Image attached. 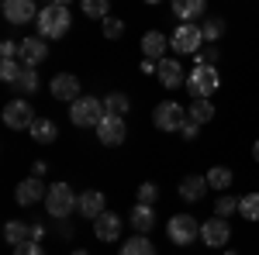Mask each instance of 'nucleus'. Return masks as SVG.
Masks as SVG:
<instances>
[{
    "instance_id": "nucleus-14",
    "label": "nucleus",
    "mask_w": 259,
    "mask_h": 255,
    "mask_svg": "<svg viewBox=\"0 0 259 255\" xmlns=\"http://www.w3.org/2000/svg\"><path fill=\"white\" fill-rule=\"evenodd\" d=\"M49 90H52V97L56 100H66V104H73V100H80V79L73 76V73H59V76L49 83Z\"/></svg>"
},
{
    "instance_id": "nucleus-17",
    "label": "nucleus",
    "mask_w": 259,
    "mask_h": 255,
    "mask_svg": "<svg viewBox=\"0 0 259 255\" xmlns=\"http://www.w3.org/2000/svg\"><path fill=\"white\" fill-rule=\"evenodd\" d=\"M121 217L114 214V211H104V214L94 221V235H97V241H118L121 238Z\"/></svg>"
},
{
    "instance_id": "nucleus-5",
    "label": "nucleus",
    "mask_w": 259,
    "mask_h": 255,
    "mask_svg": "<svg viewBox=\"0 0 259 255\" xmlns=\"http://www.w3.org/2000/svg\"><path fill=\"white\" fill-rule=\"evenodd\" d=\"M169 48H173L177 56H197L200 48H204V31H200V24H180L177 31L169 35Z\"/></svg>"
},
{
    "instance_id": "nucleus-41",
    "label": "nucleus",
    "mask_w": 259,
    "mask_h": 255,
    "mask_svg": "<svg viewBox=\"0 0 259 255\" xmlns=\"http://www.w3.org/2000/svg\"><path fill=\"white\" fill-rule=\"evenodd\" d=\"M252 159L259 162V138H256V145H252Z\"/></svg>"
},
{
    "instance_id": "nucleus-32",
    "label": "nucleus",
    "mask_w": 259,
    "mask_h": 255,
    "mask_svg": "<svg viewBox=\"0 0 259 255\" xmlns=\"http://www.w3.org/2000/svg\"><path fill=\"white\" fill-rule=\"evenodd\" d=\"M200 31H204V41H218L221 35H225V21L221 18H207L204 24H200Z\"/></svg>"
},
{
    "instance_id": "nucleus-12",
    "label": "nucleus",
    "mask_w": 259,
    "mask_h": 255,
    "mask_svg": "<svg viewBox=\"0 0 259 255\" xmlns=\"http://www.w3.org/2000/svg\"><path fill=\"white\" fill-rule=\"evenodd\" d=\"M49 196V190H45V183H41V176H28L18 183V190H14V200H18L21 207H35V203H41Z\"/></svg>"
},
{
    "instance_id": "nucleus-3",
    "label": "nucleus",
    "mask_w": 259,
    "mask_h": 255,
    "mask_svg": "<svg viewBox=\"0 0 259 255\" xmlns=\"http://www.w3.org/2000/svg\"><path fill=\"white\" fill-rule=\"evenodd\" d=\"M187 90H190V97H214L221 90L218 69L214 66H194L187 73Z\"/></svg>"
},
{
    "instance_id": "nucleus-6",
    "label": "nucleus",
    "mask_w": 259,
    "mask_h": 255,
    "mask_svg": "<svg viewBox=\"0 0 259 255\" xmlns=\"http://www.w3.org/2000/svg\"><path fill=\"white\" fill-rule=\"evenodd\" d=\"M152 121H156L159 131H180L190 121V114L183 111V104H177V100H162L159 107L152 111Z\"/></svg>"
},
{
    "instance_id": "nucleus-4",
    "label": "nucleus",
    "mask_w": 259,
    "mask_h": 255,
    "mask_svg": "<svg viewBox=\"0 0 259 255\" xmlns=\"http://www.w3.org/2000/svg\"><path fill=\"white\" fill-rule=\"evenodd\" d=\"M104 100L97 97H80L69 104V121L76 124V128H97L100 121H104Z\"/></svg>"
},
{
    "instance_id": "nucleus-38",
    "label": "nucleus",
    "mask_w": 259,
    "mask_h": 255,
    "mask_svg": "<svg viewBox=\"0 0 259 255\" xmlns=\"http://www.w3.org/2000/svg\"><path fill=\"white\" fill-rule=\"evenodd\" d=\"M0 56L4 59H21V41H0Z\"/></svg>"
},
{
    "instance_id": "nucleus-30",
    "label": "nucleus",
    "mask_w": 259,
    "mask_h": 255,
    "mask_svg": "<svg viewBox=\"0 0 259 255\" xmlns=\"http://www.w3.org/2000/svg\"><path fill=\"white\" fill-rule=\"evenodd\" d=\"M239 214L245 217V221H259V193L239 196Z\"/></svg>"
},
{
    "instance_id": "nucleus-26",
    "label": "nucleus",
    "mask_w": 259,
    "mask_h": 255,
    "mask_svg": "<svg viewBox=\"0 0 259 255\" xmlns=\"http://www.w3.org/2000/svg\"><path fill=\"white\" fill-rule=\"evenodd\" d=\"M14 86H18L24 97H35V93H38V86H41V83H38V73H35V66H24Z\"/></svg>"
},
{
    "instance_id": "nucleus-35",
    "label": "nucleus",
    "mask_w": 259,
    "mask_h": 255,
    "mask_svg": "<svg viewBox=\"0 0 259 255\" xmlns=\"http://www.w3.org/2000/svg\"><path fill=\"white\" fill-rule=\"evenodd\" d=\"M100 24H104V38H111V41H118L121 35H124V24H121L118 18H104L100 21Z\"/></svg>"
},
{
    "instance_id": "nucleus-11",
    "label": "nucleus",
    "mask_w": 259,
    "mask_h": 255,
    "mask_svg": "<svg viewBox=\"0 0 259 255\" xmlns=\"http://www.w3.org/2000/svg\"><path fill=\"white\" fill-rule=\"evenodd\" d=\"M97 138L100 145H121L124 138H128V124H124V118H118V114H104V121L97 124Z\"/></svg>"
},
{
    "instance_id": "nucleus-24",
    "label": "nucleus",
    "mask_w": 259,
    "mask_h": 255,
    "mask_svg": "<svg viewBox=\"0 0 259 255\" xmlns=\"http://www.w3.org/2000/svg\"><path fill=\"white\" fill-rule=\"evenodd\" d=\"M204 176H207V186H211V190H228V186L235 183V173H232L228 166H211Z\"/></svg>"
},
{
    "instance_id": "nucleus-10",
    "label": "nucleus",
    "mask_w": 259,
    "mask_h": 255,
    "mask_svg": "<svg viewBox=\"0 0 259 255\" xmlns=\"http://www.w3.org/2000/svg\"><path fill=\"white\" fill-rule=\"evenodd\" d=\"M0 11H4L7 24H31V21H38V7H35V0H4Z\"/></svg>"
},
{
    "instance_id": "nucleus-19",
    "label": "nucleus",
    "mask_w": 259,
    "mask_h": 255,
    "mask_svg": "<svg viewBox=\"0 0 259 255\" xmlns=\"http://www.w3.org/2000/svg\"><path fill=\"white\" fill-rule=\"evenodd\" d=\"M166 48H169V38L162 35V31H145L142 35V56L145 59H166Z\"/></svg>"
},
{
    "instance_id": "nucleus-31",
    "label": "nucleus",
    "mask_w": 259,
    "mask_h": 255,
    "mask_svg": "<svg viewBox=\"0 0 259 255\" xmlns=\"http://www.w3.org/2000/svg\"><path fill=\"white\" fill-rule=\"evenodd\" d=\"M21 69H24V66H21L18 59H4V62H0V79L14 86V83H18V76H21Z\"/></svg>"
},
{
    "instance_id": "nucleus-42",
    "label": "nucleus",
    "mask_w": 259,
    "mask_h": 255,
    "mask_svg": "<svg viewBox=\"0 0 259 255\" xmlns=\"http://www.w3.org/2000/svg\"><path fill=\"white\" fill-rule=\"evenodd\" d=\"M52 4H62V7H69V4H73V0H52Z\"/></svg>"
},
{
    "instance_id": "nucleus-43",
    "label": "nucleus",
    "mask_w": 259,
    "mask_h": 255,
    "mask_svg": "<svg viewBox=\"0 0 259 255\" xmlns=\"http://www.w3.org/2000/svg\"><path fill=\"white\" fill-rule=\"evenodd\" d=\"M225 255H239V252H235V248H228V252H225Z\"/></svg>"
},
{
    "instance_id": "nucleus-40",
    "label": "nucleus",
    "mask_w": 259,
    "mask_h": 255,
    "mask_svg": "<svg viewBox=\"0 0 259 255\" xmlns=\"http://www.w3.org/2000/svg\"><path fill=\"white\" fill-rule=\"evenodd\" d=\"M41 235H45V228H41V224H31V241H38Z\"/></svg>"
},
{
    "instance_id": "nucleus-25",
    "label": "nucleus",
    "mask_w": 259,
    "mask_h": 255,
    "mask_svg": "<svg viewBox=\"0 0 259 255\" xmlns=\"http://www.w3.org/2000/svg\"><path fill=\"white\" fill-rule=\"evenodd\" d=\"M28 238H31V224H24V221H7L4 224V241L7 245H21Z\"/></svg>"
},
{
    "instance_id": "nucleus-9",
    "label": "nucleus",
    "mask_w": 259,
    "mask_h": 255,
    "mask_svg": "<svg viewBox=\"0 0 259 255\" xmlns=\"http://www.w3.org/2000/svg\"><path fill=\"white\" fill-rule=\"evenodd\" d=\"M228 238H232V224H228V217H207L204 224H200V241L207 245V248H225L228 245Z\"/></svg>"
},
{
    "instance_id": "nucleus-29",
    "label": "nucleus",
    "mask_w": 259,
    "mask_h": 255,
    "mask_svg": "<svg viewBox=\"0 0 259 255\" xmlns=\"http://www.w3.org/2000/svg\"><path fill=\"white\" fill-rule=\"evenodd\" d=\"M128 107H132V100L124 97V93H107V97H104V111H107V114L124 118V114H128Z\"/></svg>"
},
{
    "instance_id": "nucleus-22",
    "label": "nucleus",
    "mask_w": 259,
    "mask_h": 255,
    "mask_svg": "<svg viewBox=\"0 0 259 255\" xmlns=\"http://www.w3.org/2000/svg\"><path fill=\"white\" fill-rule=\"evenodd\" d=\"M28 135L35 138L38 145H52L56 138H59V128H56V121H49V118H38L31 128H28Z\"/></svg>"
},
{
    "instance_id": "nucleus-33",
    "label": "nucleus",
    "mask_w": 259,
    "mask_h": 255,
    "mask_svg": "<svg viewBox=\"0 0 259 255\" xmlns=\"http://www.w3.org/2000/svg\"><path fill=\"white\" fill-rule=\"evenodd\" d=\"M194 62H197V66H214V62H218V45H214V41H204V48L194 56Z\"/></svg>"
},
{
    "instance_id": "nucleus-45",
    "label": "nucleus",
    "mask_w": 259,
    "mask_h": 255,
    "mask_svg": "<svg viewBox=\"0 0 259 255\" xmlns=\"http://www.w3.org/2000/svg\"><path fill=\"white\" fill-rule=\"evenodd\" d=\"M145 4H162V0H145Z\"/></svg>"
},
{
    "instance_id": "nucleus-39",
    "label": "nucleus",
    "mask_w": 259,
    "mask_h": 255,
    "mask_svg": "<svg viewBox=\"0 0 259 255\" xmlns=\"http://www.w3.org/2000/svg\"><path fill=\"white\" fill-rule=\"evenodd\" d=\"M197 131H200V124H197V121H187V124L180 128V135L187 138V141H194V138H197Z\"/></svg>"
},
{
    "instance_id": "nucleus-1",
    "label": "nucleus",
    "mask_w": 259,
    "mask_h": 255,
    "mask_svg": "<svg viewBox=\"0 0 259 255\" xmlns=\"http://www.w3.org/2000/svg\"><path fill=\"white\" fill-rule=\"evenodd\" d=\"M69 24H73V18H69V7H62V4H45L38 11V21H35V28H38V35L45 41H56L62 38V35H69Z\"/></svg>"
},
{
    "instance_id": "nucleus-20",
    "label": "nucleus",
    "mask_w": 259,
    "mask_h": 255,
    "mask_svg": "<svg viewBox=\"0 0 259 255\" xmlns=\"http://www.w3.org/2000/svg\"><path fill=\"white\" fill-rule=\"evenodd\" d=\"M207 190H211V186H207V176H183V183H180V196H183L187 203L204 200Z\"/></svg>"
},
{
    "instance_id": "nucleus-21",
    "label": "nucleus",
    "mask_w": 259,
    "mask_h": 255,
    "mask_svg": "<svg viewBox=\"0 0 259 255\" xmlns=\"http://www.w3.org/2000/svg\"><path fill=\"white\" fill-rule=\"evenodd\" d=\"M132 228H135L139 235H149V231L156 228V211H152V203H135V207H132Z\"/></svg>"
},
{
    "instance_id": "nucleus-23",
    "label": "nucleus",
    "mask_w": 259,
    "mask_h": 255,
    "mask_svg": "<svg viewBox=\"0 0 259 255\" xmlns=\"http://www.w3.org/2000/svg\"><path fill=\"white\" fill-rule=\"evenodd\" d=\"M187 114H190V121H197V124H207V121H214V104H211V97H194Z\"/></svg>"
},
{
    "instance_id": "nucleus-16",
    "label": "nucleus",
    "mask_w": 259,
    "mask_h": 255,
    "mask_svg": "<svg viewBox=\"0 0 259 255\" xmlns=\"http://www.w3.org/2000/svg\"><path fill=\"white\" fill-rule=\"evenodd\" d=\"M156 76L166 90H177L187 83V73H183V62L180 59H159V69H156Z\"/></svg>"
},
{
    "instance_id": "nucleus-15",
    "label": "nucleus",
    "mask_w": 259,
    "mask_h": 255,
    "mask_svg": "<svg viewBox=\"0 0 259 255\" xmlns=\"http://www.w3.org/2000/svg\"><path fill=\"white\" fill-rule=\"evenodd\" d=\"M49 59V41L41 35H31V38H21V62L24 66H41Z\"/></svg>"
},
{
    "instance_id": "nucleus-27",
    "label": "nucleus",
    "mask_w": 259,
    "mask_h": 255,
    "mask_svg": "<svg viewBox=\"0 0 259 255\" xmlns=\"http://www.w3.org/2000/svg\"><path fill=\"white\" fill-rule=\"evenodd\" d=\"M118 255H156V245H152L145 235H139V238H128V241L121 245Z\"/></svg>"
},
{
    "instance_id": "nucleus-18",
    "label": "nucleus",
    "mask_w": 259,
    "mask_h": 255,
    "mask_svg": "<svg viewBox=\"0 0 259 255\" xmlns=\"http://www.w3.org/2000/svg\"><path fill=\"white\" fill-rule=\"evenodd\" d=\"M173 18H180V24H194V18H204L207 0H169Z\"/></svg>"
},
{
    "instance_id": "nucleus-44",
    "label": "nucleus",
    "mask_w": 259,
    "mask_h": 255,
    "mask_svg": "<svg viewBox=\"0 0 259 255\" xmlns=\"http://www.w3.org/2000/svg\"><path fill=\"white\" fill-rule=\"evenodd\" d=\"M73 255H87V252H83V248H76V252H73Z\"/></svg>"
},
{
    "instance_id": "nucleus-13",
    "label": "nucleus",
    "mask_w": 259,
    "mask_h": 255,
    "mask_svg": "<svg viewBox=\"0 0 259 255\" xmlns=\"http://www.w3.org/2000/svg\"><path fill=\"white\" fill-rule=\"evenodd\" d=\"M104 211H107V200H104L100 190H83V193H80V200H76V214H80V217L97 221Z\"/></svg>"
},
{
    "instance_id": "nucleus-7",
    "label": "nucleus",
    "mask_w": 259,
    "mask_h": 255,
    "mask_svg": "<svg viewBox=\"0 0 259 255\" xmlns=\"http://www.w3.org/2000/svg\"><path fill=\"white\" fill-rule=\"evenodd\" d=\"M166 235H169L173 245H194V241H200V224L190 214H177V217H169Z\"/></svg>"
},
{
    "instance_id": "nucleus-2",
    "label": "nucleus",
    "mask_w": 259,
    "mask_h": 255,
    "mask_svg": "<svg viewBox=\"0 0 259 255\" xmlns=\"http://www.w3.org/2000/svg\"><path fill=\"white\" fill-rule=\"evenodd\" d=\"M76 200H80V196L73 193V186H69V183H52V186H49V196H45L49 217L62 221V217L76 214Z\"/></svg>"
},
{
    "instance_id": "nucleus-28",
    "label": "nucleus",
    "mask_w": 259,
    "mask_h": 255,
    "mask_svg": "<svg viewBox=\"0 0 259 255\" xmlns=\"http://www.w3.org/2000/svg\"><path fill=\"white\" fill-rule=\"evenodd\" d=\"M80 11L94 21H104L111 18V0H80Z\"/></svg>"
},
{
    "instance_id": "nucleus-8",
    "label": "nucleus",
    "mask_w": 259,
    "mask_h": 255,
    "mask_svg": "<svg viewBox=\"0 0 259 255\" xmlns=\"http://www.w3.org/2000/svg\"><path fill=\"white\" fill-rule=\"evenodd\" d=\"M35 107H31V100H11L7 107H4V124L7 128H14V131H28L31 124H35Z\"/></svg>"
},
{
    "instance_id": "nucleus-37",
    "label": "nucleus",
    "mask_w": 259,
    "mask_h": 255,
    "mask_svg": "<svg viewBox=\"0 0 259 255\" xmlns=\"http://www.w3.org/2000/svg\"><path fill=\"white\" fill-rule=\"evenodd\" d=\"M14 255H45V248H41L38 241H21V245H14Z\"/></svg>"
},
{
    "instance_id": "nucleus-34",
    "label": "nucleus",
    "mask_w": 259,
    "mask_h": 255,
    "mask_svg": "<svg viewBox=\"0 0 259 255\" xmlns=\"http://www.w3.org/2000/svg\"><path fill=\"white\" fill-rule=\"evenodd\" d=\"M214 214H218V217H232V214H239V196H221L218 203H214Z\"/></svg>"
},
{
    "instance_id": "nucleus-36",
    "label": "nucleus",
    "mask_w": 259,
    "mask_h": 255,
    "mask_svg": "<svg viewBox=\"0 0 259 255\" xmlns=\"http://www.w3.org/2000/svg\"><path fill=\"white\" fill-rule=\"evenodd\" d=\"M159 200V186L156 183H142L139 186V203H156Z\"/></svg>"
}]
</instances>
